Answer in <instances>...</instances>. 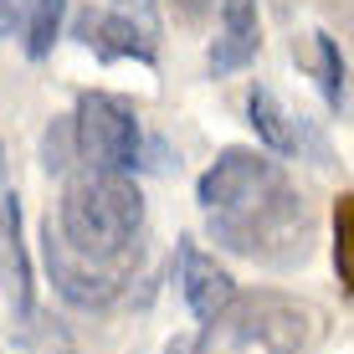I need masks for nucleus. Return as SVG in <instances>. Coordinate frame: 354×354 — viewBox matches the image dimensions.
<instances>
[{
	"instance_id": "nucleus-1",
	"label": "nucleus",
	"mask_w": 354,
	"mask_h": 354,
	"mask_svg": "<svg viewBox=\"0 0 354 354\" xmlns=\"http://www.w3.org/2000/svg\"><path fill=\"white\" fill-rule=\"evenodd\" d=\"M205 221H211L216 247L262 267H298L313 252V205L303 201V190L288 185V175L267 180L262 190H252L226 211H205Z\"/></svg>"
},
{
	"instance_id": "nucleus-2",
	"label": "nucleus",
	"mask_w": 354,
	"mask_h": 354,
	"mask_svg": "<svg viewBox=\"0 0 354 354\" xmlns=\"http://www.w3.org/2000/svg\"><path fill=\"white\" fill-rule=\"evenodd\" d=\"M52 226L62 231L77 252L113 257V252L133 247L139 231H144V190L133 185L129 169H97V165H88L82 175L67 180Z\"/></svg>"
},
{
	"instance_id": "nucleus-3",
	"label": "nucleus",
	"mask_w": 354,
	"mask_h": 354,
	"mask_svg": "<svg viewBox=\"0 0 354 354\" xmlns=\"http://www.w3.org/2000/svg\"><path fill=\"white\" fill-rule=\"evenodd\" d=\"M211 334H226L236 344H262L272 354H308L328 334V319L308 298H292V292H277V288H257V292H236L211 319Z\"/></svg>"
},
{
	"instance_id": "nucleus-4",
	"label": "nucleus",
	"mask_w": 354,
	"mask_h": 354,
	"mask_svg": "<svg viewBox=\"0 0 354 354\" xmlns=\"http://www.w3.org/2000/svg\"><path fill=\"white\" fill-rule=\"evenodd\" d=\"M41 262H46L52 288L62 292L72 308H113V303L129 292V283L139 277V241L124 247V252H113V257H93V252L72 247L62 231L52 226V216H46Z\"/></svg>"
},
{
	"instance_id": "nucleus-5",
	"label": "nucleus",
	"mask_w": 354,
	"mask_h": 354,
	"mask_svg": "<svg viewBox=\"0 0 354 354\" xmlns=\"http://www.w3.org/2000/svg\"><path fill=\"white\" fill-rule=\"evenodd\" d=\"M72 133H77V160L97 169H133L144 154L139 113L113 93H82L72 108Z\"/></svg>"
},
{
	"instance_id": "nucleus-6",
	"label": "nucleus",
	"mask_w": 354,
	"mask_h": 354,
	"mask_svg": "<svg viewBox=\"0 0 354 354\" xmlns=\"http://www.w3.org/2000/svg\"><path fill=\"white\" fill-rule=\"evenodd\" d=\"M283 175V165L267 160L257 149H221L216 154V165L201 175V185H195V201H201V211H226V205L247 201L252 190H262L267 180Z\"/></svg>"
},
{
	"instance_id": "nucleus-7",
	"label": "nucleus",
	"mask_w": 354,
	"mask_h": 354,
	"mask_svg": "<svg viewBox=\"0 0 354 354\" xmlns=\"http://www.w3.org/2000/svg\"><path fill=\"white\" fill-rule=\"evenodd\" d=\"M175 283H180L185 308H190L201 324H211L216 313L236 298V277H231L216 257H205L190 236H180V247H175Z\"/></svg>"
},
{
	"instance_id": "nucleus-8",
	"label": "nucleus",
	"mask_w": 354,
	"mask_h": 354,
	"mask_svg": "<svg viewBox=\"0 0 354 354\" xmlns=\"http://www.w3.org/2000/svg\"><path fill=\"white\" fill-rule=\"evenodd\" d=\"M247 118H252L257 139H262L272 154H313L319 165H328V144L308 129V118H303V113L292 118L288 108H283V97H277L272 88H252V97H247Z\"/></svg>"
},
{
	"instance_id": "nucleus-9",
	"label": "nucleus",
	"mask_w": 354,
	"mask_h": 354,
	"mask_svg": "<svg viewBox=\"0 0 354 354\" xmlns=\"http://www.w3.org/2000/svg\"><path fill=\"white\" fill-rule=\"evenodd\" d=\"M77 41L97 52L103 62H160V31H144L139 21L118 16V10H103V16H82L77 21Z\"/></svg>"
},
{
	"instance_id": "nucleus-10",
	"label": "nucleus",
	"mask_w": 354,
	"mask_h": 354,
	"mask_svg": "<svg viewBox=\"0 0 354 354\" xmlns=\"http://www.w3.org/2000/svg\"><path fill=\"white\" fill-rule=\"evenodd\" d=\"M257 46H262L257 0H221V10H216V41H211V52H205L211 77H231V72H241L252 57H257Z\"/></svg>"
},
{
	"instance_id": "nucleus-11",
	"label": "nucleus",
	"mask_w": 354,
	"mask_h": 354,
	"mask_svg": "<svg viewBox=\"0 0 354 354\" xmlns=\"http://www.w3.org/2000/svg\"><path fill=\"white\" fill-rule=\"evenodd\" d=\"M0 283H6L10 313L21 324L36 313V292H31V262H26V231H21V195H0Z\"/></svg>"
},
{
	"instance_id": "nucleus-12",
	"label": "nucleus",
	"mask_w": 354,
	"mask_h": 354,
	"mask_svg": "<svg viewBox=\"0 0 354 354\" xmlns=\"http://www.w3.org/2000/svg\"><path fill=\"white\" fill-rule=\"evenodd\" d=\"M313 77H319L324 103L344 118L349 113V57L328 31H313Z\"/></svg>"
},
{
	"instance_id": "nucleus-13",
	"label": "nucleus",
	"mask_w": 354,
	"mask_h": 354,
	"mask_svg": "<svg viewBox=\"0 0 354 354\" xmlns=\"http://www.w3.org/2000/svg\"><path fill=\"white\" fill-rule=\"evenodd\" d=\"M62 21H67V0H26L21 6V36H26V57L31 62H46L62 36Z\"/></svg>"
},
{
	"instance_id": "nucleus-14",
	"label": "nucleus",
	"mask_w": 354,
	"mask_h": 354,
	"mask_svg": "<svg viewBox=\"0 0 354 354\" xmlns=\"http://www.w3.org/2000/svg\"><path fill=\"white\" fill-rule=\"evenodd\" d=\"M72 165H77V133H72V113H62L41 133V169L46 175H67Z\"/></svg>"
},
{
	"instance_id": "nucleus-15",
	"label": "nucleus",
	"mask_w": 354,
	"mask_h": 354,
	"mask_svg": "<svg viewBox=\"0 0 354 354\" xmlns=\"http://www.w3.org/2000/svg\"><path fill=\"white\" fill-rule=\"evenodd\" d=\"M334 267H339V288L354 292V195L349 190L334 205Z\"/></svg>"
},
{
	"instance_id": "nucleus-16",
	"label": "nucleus",
	"mask_w": 354,
	"mask_h": 354,
	"mask_svg": "<svg viewBox=\"0 0 354 354\" xmlns=\"http://www.w3.org/2000/svg\"><path fill=\"white\" fill-rule=\"evenodd\" d=\"M108 10H118V16L139 21L144 31H160V0H113Z\"/></svg>"
},
{
	"instance_id": "nucleus-17",
	"label": "nucleus",
	"mask_w": 354,
	"mask_h": 354,
	"mask_svg": "<svg viewBox=\"0 0 354 354\" xmlns=\"http://www.w3.org/2000/svg\"><path fill=\"white\" fill-rule=\"evenodd\" d=\"M21 6H26V0H0V36H10L21 26Z\"/></svg>"
},
{
	"instance_id": "nucleus-18",
	"label": "nucleus",
	"mask_w": 354,
	"mask_h": 354,
	"mask_svg": "<svg viewBox=\"0 0 354 354\" xmlns=\"http://www.w3.org/2000/svg\"><path fill=\"white\" fill-rule=\"evenodd\" d=\"M180 10H185V21H201L205 10H216V0H180Z\"/></svg>"
},
{
	"instance_id": "nucleus-19",
	"label": "nucleus",
	"mask_w": 354,
	"mask_h": 354,
	"mask_svg": "<svg viewBox=\"0 0 354 354\" xmlns=\"http://www.w3.org/2000/svg\"><path fill=\"white\" fill-rule=\"evenodd\" d=\"M169 354H195V344H169Z\"/></svg>"
},
{
	"instance_id": "nucleus-20",
	"label": "nucleus",
	"mask_w": 354,
	"mask_h": 354,
	"mask_svg": "<svg viewBox=\"0 0 354 354\" xmlns=\"http://www.w3.org/2000/svg\"><path fill=\"white\" fill-rule=\"evenodd\" d=\"M0 185H6V144H0Z\"/></svg>"
}]
</instances>
